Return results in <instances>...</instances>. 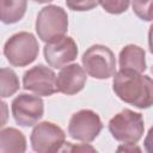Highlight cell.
I'll list each match as a JSON object with an SVG mask.
<instances>
[{
	"mask_svg": "<svg viewBox=\"0 0 153 153\" xmlns=\"http://www.w3.org/2000/svg\"><path fill=\"white\" fill-rule=\"evenodd\" d=\"M115 94L127 104L137 109L153 105V79L135 71L120 69L112 80Z\"/></svg>",
	"mask_w": 153,
	"mask_h": 153,
	"instance_id": "cell-1",
	"label": "cell"
},
{
	"mask_svg": "<svg viewBox=\"0 0 153 153\" xmlns=\"http://www.w3.org/2000/svg\"><path fill=\"white\" fill-rule=\"evenodd\" d=\"M108 129L112 137L124 145H135L143 135V116L130 109H124L116 114L108 123Z\"/></svg>",
	"mask_w": 153,
	"mask_h": 153,
	"instance_id": "cell-2",
	"label": "cell"
},
{
	"mask_svg": "<svg viewBox=\"0 0 153 153\" xmlns=\"http://www.w3.org/2000/svg\"><path fill=\"white\" fill-rule=\"evenodd\" d=\"M39 51L37 38L26 31L12 35L4 44V55L13 67H25L32 63Z\"/></svg>",
	"mask_w": 153,
	"mask_h": 153,
	"instance_id": "cell-3",
	"label": "cell"
},
{
	"mask_svg": "<svg viewBox=\"0 0 153 153\" xmlns=\"http://www.w3.org/2000/svg\"><path fill=\"white\" fill-rule=\"evenodd\" d=\"M35 27L38 38L45 43L60 38L68 30L67 12L57 5H48L38 12Z\"/></svg>",
	"mask_w": 153,
	"mask_h": 153,
	"instance_id": "cell-4",
	"label": "cell"
},
{
	"mask_svg": "<svg viewBox=\"0 0 153 153\" xmlns=\"http://www.w3.org/2000/svg\"><path fill=\"white\" fill-rule=\"evenodd\" d=\"M87 74L94 79H109L116 73V59L110 48L103 44L90 47L81 57Z\"/></svg>",
	"mask_w": 153,
	"mask_h": 153,
	"instance_id": "cell-5",
	"label": "cell"
},
{
	"mask_svg": "<svg viewBox=\"0 0 153 153\" xmlns=\"http://www.w3.org/2000/svg\"><path fill=\"white\" fill-rule=\"evenodd\" d=\"M31 147L38 153H55L66 143L65 131L53 122H41L35 126L30 135Z\"/></svg>",
	"mask_w": 153,
	"mask_h": 153,
	"instance_id": "cell-6",
	"label": "cell"
},
{
	"mask_svg": "<svg viewBox=\"0 0 153 153\" xmlns=\"http://www.w3.org/2000/svg\"><path fill=\"white\" fill-rule=\"evenodd\" d=\"M103 123L97 112L82 109L74 112L68 123V135L73 140L92 142L102 131Z\"/></svg>",
	"mask_w": 153,
	"mask_h": 153,
	"instance_id": "cell-7",
	"label": "cell"
},
{
	"mask_svg": "<svg viewBox=\"0 0 153 153\" xmlns=\"http://www.w3.org/2000/svg\"><path fill=\"white\" fill-rule=\"evenodd\" d=\"M11 110L17 124L20 127H32L43 117L44 103L38 96L20 93L12 100Z\"/></svg>",
	"mask_w": 153,
	"mask_h": 153,
	"instance_id": "cell-8",
	"label": "cell"
},
{
	"mask_svg": "<svg viewBox=\"0 0 153 153\" xmlns=\"http://www.w3.org/2000/svg\"><path fill=\"white\" fill-rule=\"evenodd\" d=\"M23 87L37 96H51L57 92L56 74L51 68L44 65H37L24 73Z\"/></svg>",
	"mask_w": 153,
	"mask_h": 153,
	"instance_id": "cell-9",
	"label": "cell"
},
{
	"mask_svg": "<svg viewBox=\"0 0 153 153\" xmlns=\"http://www.w3.org/2000/svg\"><path fill=\"white\" fill-rule=\"evenodd\" d=\"M43 53L44 59L50 67L62 68L76 59L78 45L72 37L62 36L45 43Z\"/></svg>",
	"mask_w": 153,
	"mask_h": 153,
	"instance_id": "cell-10",
	"label": "cell"
},
{
	"mask_svg": "<svg viewBox=\"0 0 153 153\" xmlns=\"http://www.w3.org/2000/svg\"><path fill=\"white\" fill-rule=\"evenodd\" d=\"M87 72L78 63L67 65L61 68L56 76L57 92L67 96H73L80 92L87 81Z\"/></svg>",
	"mask_w": 153,
	"mask_h": 153,
	"instance_id": "cell-11",
	"label": "cell"
},
{
	"mask_svg": "<svg viewBox=\"0 0 153 153\" xmlns=\"http://www.w3.org/2000/svg\"><path fill=\"white\" fill-rule=\"evenodd\" d=\"M118 63L121 69L135 71L142 73L146 71V53L145 49L136 44H127L118 55Z\"/></svg>",
	"mask_w": 153,
	"mask_h": 153,
	"instance_id": "cell-12",
	"label": "cell"
},
{
	"mask_svg": "<svg viewBox=\"0 0 153 153\" xmlns=\"http://www.w3.org/2000/svg\"><path fill=\"white\" fill-rule=\"evenodd\" d=\"M26 151V139L24 134L16 128H4L0 131L1 153H23Z\"/></svg>",
	"mask_w": 153,
	"mask_h": 153,
	"instance_id": "cell-13",
	"label": "cell"
},
{
	"mask_svg": "<svg viewBox=\"0 0 153 153\" xmlns=\"http://www.w3.org/2000/svg\"><path fill=\"white\" fill-rule=\"evenodd\" d=\"M27 0H0V18L4 24L18 23L25 14Z\"/></svg>",
	"mask_w": 153,
	"mask_h": 153,
	"instance_id": "cell-14",
	"label": "cell"
},
{
	"mask_svg": "<svg viewBox=\"0 0 153 153\" xmlns=\"http://www.w3.org/2000/svg\"><path fill=\"white\" fill-rule=\"evenodd\" d=\"M0 94L2 98H7L13 96L19 90V79L16 72L11 68H1L0 69Z\"/></svg>",
	"mask_w": 153,
	"mask_h": 153,
	"instance_id": "cell-15",
	"label": "cell"
},
{
	"mask_svg": "<svg viewBox=\"0 0 153 153\" xmlns=\"http://www.w3.org/2000/svg\"><path fill=\"white\" fill-rule=\"evenodd\" d=\"M133 12L143 22L153 20V0H133Z\"/></svg>",
	"mask_w": 153,
	"mask_h": 153,
	"instance_id": "cell-16",
	"label": "cell"
},
{
	"mask_svg": "<svg viewBox=\"0 0 153 153\" xmlns=\"http://www.w3.org/2000/svg\"><path fill=\"white\" fill-rule=\"evenodd\" d=\"M100 6L110 14H121L129 7L130 0H99Z\"/></svg>",
	"mask_w": 153,
	"mask_h": 153,
	"instance_id": "cell-17",
	"label": "cell"
},
{
	"mask_svg": "<svg viewBox=\"0 0 153 153\" xmlns=\"http://www.w3.org/2000/svg\"><path fill=\"white\" fill-rule=\"evenodd\" d=\"M99 4V0H66V5L72 11H90L97 7Z\"/></svg>",
	"mask_w": 153,
	"mask_h": 153,
	"instance_id": "cell-18",
	"label": "cell"
},
{
	"mask_svg": "<svg viewBox=\"0 0 153 153\" xmlns=\"http://www.w3.org/2000/svg\"><path fill=\"white\" fill-rule=\"evenodd\" d=\"M143 146H145V149L148 153H153V126L149 128V130H148V133L145 137Z\"/></svg>",
	"mask_w": 153,
	"mask_h": 153,
	"instance_id": "cell-19",
	"label": "cell"
},
{
	"mask_svg": "<svg viewBox=\"0 0 153 153\" xmlns=\"http://www.w3.org/2000/svg\"><path fill=\"white\" fill-rule=\"evenodd\" d=\"M148 47H149V51L153 54V24L149 26L148 30Z\"/></svg>",
	"mask_w": 153,
	"mask_h": 153,
	"instance_id": "cell-20",
	"label": "cell"
},
{
	"mask_svg": "<svg viewBox=\"0 0 153 153\" xmlns=\"http://www.w3.org/2000/svg\"><path fill=\"white\" fill-rule=\"evenodd\" d=\"M35 2H38V4H48V2H51L53 0H32Z\"/></svg>",
	"mask_w": 153,
	"mask_h": 153,
	"instance_id": "cell-21",
	"label": "cell"
},
{
	"mask_svg": "<svg viewBox=\"0 0 153 153\" xmlns=\"http://www.w3.org/2000/svg\"><path fill=\"white\" fill-rule=\"evenodd\" d=\"M152 72H153V67H152Z\"/></svg>",
	"mask_w": 153,
	"mask_h": 153,
	"instance_id": "cell-22",
	"label": "cell"
}]
</instances>
